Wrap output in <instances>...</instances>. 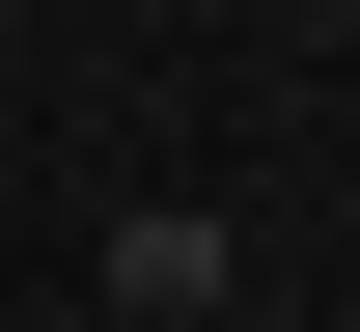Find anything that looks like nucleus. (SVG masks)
Listing matches in <instances>:
<instances>
[{
    "instance_id": "nucleus-1",
    "label": "nucleus",
    "mask_w": 360,
    "mask_h": 332,
    "mask_svg": "<svg viewBox=\"0 0 360 332\" xmlns=\"http://www.w3.org/2000/svg\"><path fill=\"white\" fill-rule=\"evenodd\" d=\"M84 305H139V332H222V305H250V249H222V222H194V194H139V222H111V277H84Z\"/></svg>"
},
{
    "instance_id": "nucleus-2",
    "label": "nucleus",
    "mask_w": 360,
    "mask_h": 332,
    "mask_svg": "<svg viewBox=\"0 0 360 332\" xmlns=\"http://www.w3.org/2000/svg\"><path fill=\"white\" fill-rule=\"evenodd\" d=\"M277 28H360V0H277Z\"/></svg>"
}]
</instances>
